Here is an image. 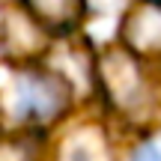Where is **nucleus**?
<instances>
[{
	"mask_svg": "<svg viewBox=\"0 0 161 161\" xmlns=\"http://www.w3.org/2000/svg\"><path fill=\"white\" fill-rule=\"evenodd\" d=\"M66 108V86L57 78L27 75L15 86V116L21 119H57Z\"/></svg>",
	"mask_w": 161,
	"mask_h": 161,
	"instance_id": "1",
	"label": "nucleus"
},
{
	"mask_svg": "<svg viewBox=\"0 0 161 161\" xmlns=\"http://www.w3.org/2000/svg\"><path fill=\"white\" fill-rule=\"evenodd\" d=\"M102 78L119 108H134V102H140L143 96V78L137 72V63L125 54H108L102 60Z\"/></svg>",
	"mask_w": 161,
	"mask_h": 161,
	"instance_id": "2",
	"label": "nucleus"
},
{
	"mask_svg": "<svg viewBox=\"0 0 161 161\" xmlns=\"http://www.w3.org/2000/svg\"><path fill=\"white\" fill-rule=\"evenodd\" d=\"M122 36L140 54L161 51V9L158 6H140V9H134L125 18Z\"/></svg>",
	"mask_w": 161,
	"mask_h": 161,
	"instance_id": "3",
	"label": "nucleus"
},
{
	"mask_svg": "<svg viewBox=\"0 0 161 161\" xmlns=\"http://www.w3.org/2000/svg\"><path fill=\"white\" fill-rule=\"evenodd\" d=\"M33 6L36 15H42L45 21L51 24H69L75 18V6L78 0H27Z\"/></svg>",
	"mask_w": 161,
	"mask_h": 161,
	"instance_id": "4",
	"label": "nucleus"
},
{
	"mask_svg": "<svg viewBox=\"0 0 161 161\" xmlns=\"http://www.w3.org/2000/svg\"><path fill=\"white\" fill-rule=\"evenodd\" d=\"M131 161H161V149L155 143H140L137 149H134Z\"/></svg>",
	"mask_w": 161,
	"mask_h": 161,
	"instance_id": "5",
	"label": "nucleus"
}]
</instances>
